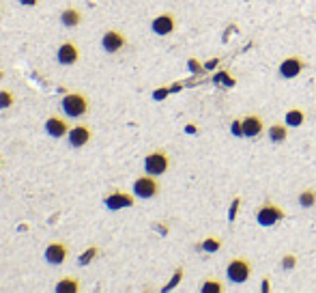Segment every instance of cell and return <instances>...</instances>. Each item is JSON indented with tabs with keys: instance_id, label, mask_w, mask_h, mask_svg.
Here are the masks:
<instances>
[{
	"instance_id": "7",
	"label": "cell",
	"mask_w": 316,
	"mask_h": 293,
	"mask_svg": "<svg viewBox=\"0 0 316 293\" xmlns=\"http://www.w3.org/2000/svg\"><path fill=\"white\" fill-rule=\"evenodd\" d=\"M127 45V37L120 30H105L101 37V47L108 54H116Z\"/></svg>"
},
{
	"instance_id": "28",
	"label": "cell",
	"mask_w": 316,
	"mask_h": 293,
	"mask_svg": "<svg viewBox=\"0 0 316 293\" xmlns=\"http://www.w3.org/2000/svg\"><path fill=\"white\" fill-rule=\"evenodd\" d=\"M232 132L237 134V136H243V129H241V119H237V121L232 123Z\"/></svg>"
},
{
	"instance_id": "15",
	"label": "cell",
	"mask_w": 316,
	"mask_h": 293,
	"mask_svg": "<svg viewBox=\"0 0 316 293\" xmlns=\"http://www.w3.org/2000/svg\"><path fill=\"white\" fill-rule=\"evenodd\" d=\"M60 24L67 28H76L78 24H82V13H80L76 7H67V9L60 13Z\"/></svg>"
},
{
	"instance_id": "14",
	"label": "cell",
	"mask_w": 316,
	"mask_h": 293,
	"mask_svg": "<svg viewBox=\"0 0 316 293\" xmlns=\"http://www.w3.org/2000/svg\"><path fill=\"white\" fill-rule=\"evenodd\" d=\"M80 59V47L74 43V41H65L58 52H56V61H58L60 65H65V67H69V65H76Z\"/></svg>"
},
{
	"instance_id": "11",
	"label": "cell",
	"mask_w": 316,
	"mask_h": 293,
	"mask_svg": "<svg viewBox=\"0 0 316 293\" xmlns=\"http://www.w3.org/2000/svg\"><path fill=\"white\" fill-rule=\"evenodd\" d=\"M43 257H45V261L50 263V265H54V267L56 265H62L65 261H67V257H69V248H67V243L52 241V243H47Z\"/></svg>"
},
{
	"instance_id": "6",
	"label": "cell",
	"mask_w": 316,
	"mask_h": 293,
	"mask_svg": "<svg viewBox=\"0 0 316 293\" xmlns=\"http://www.w3.org/2000/svg\"><path fill=\"white\" fill-rule=\"evenodd\" d=\"M305 67H307V63H305L303 56L290 54V56H286V59L280 63L278 73H280V76L284 78V80H293V78H297V76H301V73L305 71Z\"/></svg>"
},
{
	"instance_id": "33",
	"label": "cell",
	"mask_w": 316,
	"mask_h": 293,
	"mask_svg": "<svg viewBox=\"0 0 316 293\" xmlns=\"http://www.w3.org/2000/svg\"><path fill=\"white\" fill-rule=\"evenodd\" d=\"M0 80H3V71H0Z\"/></svg>"
},
{
	"instance_id": "25",
	"label": "cell",
	"mask_w": 316,
	"mask_h": 293,
	"mask_svg": "<svg viewBox=\"0 0 316 293\" xmlns=\"http://www.w3.org/2000/svg\"><path fill=\"white\" fill-rule=\"evenodd\" d=\"M297 255H284L282 257V267H284V270H293V267L297 265Z\"/></svg>"
},
{
	"instance_id": "5",
	"label": "cell",
	"mask_w": 316,
	"mask_h": 293,
	"mask_svg": "<svg viewBox=\"0 0 316 293\" xmlns=\"http://www.w3.org/2000/svg\"><path fill=\"white\" fill-rule=\"evenodd\" d=\"M159 192H161V185L155 179V175L144 173L134 181V194L138 199H155Z\"/></svg>"
},
{
	"instance_id": "3",
	"label": "cell",
	"mask_w": 316,
	"mask_h": 293,
	"mask_svg": "<svg viewBox=\"0 0 316 293\" xmlns=\"http://www.w3.org/2000/svg\"><path fill=\"white\" fill-rule=\"evenodd\" d=\"M249 276H252V261L245 257H234L230 259L228 267H226V278L234 284H243L249 280Z\"/></svg>"
},
{
	"instance_id": "9",
	"label": "cell",
	"mask_w": 316,
	"mask_h": 293,
	"mask_svg": "<svg viewBox=\"0 0 316 293\" xmlns=\"http://www.w3.org/2000/svg\"><path fill=\"white\" fill-rule=\"evenodd\" d=\"M176 28V18H174V13H159L155 20L151 22V30L155 32V35L159 37H166V35H172Z\"/></svg>"
},
{
	"instance_id": "29",
	"label": "cell",
	"mask_w": 316,
	"mask_h": 293,
	"mask_svg": "<svg viewBox=\"0 0 316 293\" xmlns=\"http://www.w3.org/2000/svg\"><path fill=\"white\" fill-rule=\"evenodd\" d=\"M168 93H170V88H157V91H155V100H164Z\"/></svg>"
},
{
	"instance_id": "30",
	"label": "cell",
	"mask_w": 316,
	"mask_h": 293,
	"mask_svg": "<svg viewBox=\"0 0 316 293\" xmlns=\"http://www.w3.org/2000/svg\"><path fill=\"white\" fill-rule=\"evenodd\" d=\"M39 0H20V5L22 7H37Z\"/></svg>"
},
{
	"instance_id": "31",
	"label": "cell",
	"mask_w": 316,
	"mask_h": 293,
	"mask_svg": "<svg viewBox=\"0 0 316 293\" xmlns=\"http://www.w3.org/2000/svg\"><path fill=\"white\" fill-rule=\"evenodd\" d=\"M261 291H269V278H265L261 284Z\"/></svg>"
},
{
	"instance_id": "26",
	"label": "cell",
	"mask_w": 316,
	"mask_h": 293,
	"mask_svg": "<svg viewBox=\"0 0 316 293\" xmlns=\"http://www.w3.org/2000/svg\"><path fill=\"white\" fill-rule=\"evenodd\" d=\"M239 205H241V199H239V197H234V199H232V203H230V209H228V218H230V220L237 218Z\"/></svg>"
},
{
	"instance_id": "22",
	"label": "cell",
	"mask_w": 316,
	"mask_h": 293,
	"mask_svg": "<svg viewBox=\"0 0 316 293\" xmlns=\"http://www.w3.org/2000/svg\"><path fill=\"white\" fill-rule=\"evenodd\" d=\"M13 104H15V95L9 91V88H3V91H0V110L11 108Z\"/></svg>"
},
{
	"instance_id": "27",
	"label": "cell",
	"mask_w": 316,
	"mask_h": 293,
	"mask_svg": "<svg viewBox=\"0 0 316 293\" xmlns=\"http://www.w3.org/2000/svg\"><path fill=\"white\" fill-rule=\"evenodd\" d=\"M187 67L194 71V73H200L202 71V65L196 61V59H189V63H187Z\"/></svg>"
},
{
	"instance_id": "12",
	"label": "cell",
	"mask_w": 316,
	"mask_h": 293,
	"mask_svg": "<svg viewBox=\"0 0 316 293\" xmlns=\"http://www.w3.org/2000/svg\"><path fill=\"white\" fill-rule=\"evenodd\" d=\"M105 207L110 211H118V209H125V207H132L136 203V197L129 192H112L105 197Z\"/></svg>"
},
{
	"instance_id": "18",
	"label": "cell",
	"mask_w": 316,
	"mask_h": 293,
	"mask_svg": "<svg viewBox=\"0 0 316 293\" xmlns=\"http://www.w3.org/2000/svg\"><path fill=\"white\" fill-rule=\"evenodd\" d=\"M56 291L58 293H78L80 291V282L74 276H67V278H60L56 282Z\"/></svg>"
},
{
	"instance_id": "20",
	"label": "cell",
	"mask_w": 316,
	"mask_h": 293,
	"mask_svg": "<svg viewBox=\"0 0 316 293\" xmlns=\"http://www.w3.org/2000/svg\"><path fill=\"white\" fill-rule=\"evenodd\" d=\"M200 291L202 293H222L224 291V284H222V280H217V278H207L205 282H202Z\"/></svg>"
},
{
	"instance_id": "17",
	"label": "cell",
	"mask_w": 316,
	"mask_h": 293,
	"mask_svg": "<svg viewBox=\"0 0 316 293\" xmlns=\"http://www.w3.org/2000/svg\"><path fill=\"white\" fill-rule=\"evenodd\" d=\"M267 136L271 142H284L288 138V125L286 123H273L267 127Z\"/></svg>"
},
{
	"instance_id": "32",
	"label": "cell",
	"mask_w": 316,
	"mask_h": 293,
	"mask_svg": "<svg viewBox=\"0 0 316 293\" xmlns=\"http://www.w3.org/2000/svg\"><path fill=\"white\" fill-rule=\"evenodd\" d=\"M215 65H217V59H213V61H209V63H207V69H211V67H215Z\"/></svg>"
},
{
	"instance_id": "10",
	"label": "cell",
	"mask_w": 316,
	"mask_h": 293,
	"mask_svg": "<svg viewBox=\"0 0 316 293\" xmlns=\"http://www.w3.org/2000/svg\"><path fill=\"white\" fill-rule=\"evenodd\" d=\"M241 129H243V136H245V138L261 136L265 132V119L261 115H256V112H252V115H245V117L241 119Z\"/></svg>"
},
{
	"instance_id": "21",
	"label": "cell",
	"mask_w": 316,
	"mask_h": 293,
	"mask_svg": "<svg viewBox=\"0 0 316 293\" xmlns=\"http://www.w3.org/2000/svg\"><path fill=\"white\" fill-rule=\"evenodd\" d=\"M97 255H99V248H97V246H88L82 255L78 257V265H82V267L84 265H91V261H93Z\"/></svg>"
},
{
	"instance_id": "8",
	"label": "cell",
	"mask_w": 316,
	"mask_h": 293,
	"mask_svg": "<svg viewBox=\"0 0 316 293\" xmlns=\"http://www.w3.org/2000/svg\"><path fill=\"white\" fill-rule=\"evenodd\" d=\"M91 138H93L91 127L84 123H78V125H71L69 134H67V142H69V146H74V149H80V146L91 142Z\"/></svg>"
},
{
	"instance_id": "24",
	"label": "cell",
	"mask_w": 316,
	"mask_h": 293,
	"mask_svg": "<svg viewBox=\"0 0 316 293\" xmlns=\"http://www.w3.org/2000/svg\"><path fill=\"white\" fill-rule=\"evenodd\" d=\"M181 278H183V267H179V270L174 272V276H172V278H170V282H168L166 287H164V291H170V289H174L176 284L181 282Z\"/></svg>"
},
{
	"instance_id": "4",
	"label": "cell",
	"mask_w": 316,
	"mask_h": 293,
	"mask_svg": "<svg viewBox=\"0 0 316 293\" xmlns=\"http://www.w3.org/2000/svg\"><path fill=\"white\" fill-rule=\"evenodd\" d=\"M170 168V156L164 151V149H157V151H151L147 158H144V170L149 175H155V177H161L166 175Z\"/></svg>"
},
{
	"instance_id": "1",
	"label": "cell",
	"mask_w": 316,
	"mask_h": 293,
	"mask_svg": "<svg viewBox=\"0 0 316 293\" xmlns=\"http://www.w3.org/2000/svg\"><path fill=\"white\" fill-rule=\"evenodd\" d=\"M60 108L69 119H80L88 112V97L84 93H67L60 100Z\"/></svg>"
},
{
	"instance_id": "34",
	"label": "cell",
	"mask_w": 316,
	"mask_h": 293,
	"mask_svg": "<svg viewBox=\"0 0 316 293\" xmlns=\"http://www.w3.org/2000/svg\"><path fill=\"white\" fill-rule=\"evenodd\" d=\"M0 166H3V160H0Z\"/></svg>"
},
{
	"instance_id": "19",
	"label": "cell",
	"mask_w": 316,
	"mask_h": 293,
	"mask_svg": "<svg viewBox=\"0 0 316 293\" xmlns=\"http://www.w3.org/2000/svg\"><path fill=\"white\" fill-rule=\"evenodd\" d=\"M299 205H301L303 209H312L316 205V190L305 188L301 194H299Z\"/></svg>"
},
{
	"instance_id": "23",
	"label": "cell",
	"mask_w": 316,
	"mask_h": 293,
	"mask_svg": "<svg viewBox=\"0 0 316 293\" xmlns=\"http://www.w3.org/2000/svg\"><path fill=\"white\" fill-rule=\"evenodd\" d=\"M220 248H222V239H217V237H207L202 241V250H207V252H217Z\"/></svg>"
},
{
	"instance_id": "13",
	"label": "cell",
	"mask_w": 316,
	"mask_h": 293,
	"mask_svg": "<svg viewBox=\"0 0 316 293\" xmlns=\"http://www.w3.org/2000/svg\"><path fill=\"white\" fill-rule=\"evenodd\" d=\"M69 129H71V125L58 115L47 117V121H45V132L50 138H65L69 134Z\"/></svg>"
},
{
	"instance_id": "16",
	"label": "cell",
	"mask_w": 316,
	"mask_h": 293,
	"mask_svg": "<svg viewBox=\"0 0 316 293\" xmlns=\"http://www.w3.org/2000/svg\"><path fill=\"white\" fill-rule=\"evenodd\" d=\"M284 123L288 127H301L305 123V110L303 108H288L286 115H284Z\"/></svg>"
},
{
	"instance_id": "2",
	"label": "cell",
	"mask_w": 316,
	"mask_h": 293,
	"mask_svg": "<svg viewBox=\"0 0 316 293\" xmlns=\"http://www.w3.org/2000/svg\"><path fill=\"white\" fill-rule=\"evenodd\" d=\"M284 218H286V211L282 209L280 205H275L269 197H267L263 201V205L256 209V222L261 226H273V224H278L280 220H284Z\"/></svg>"
}]
</instances>
